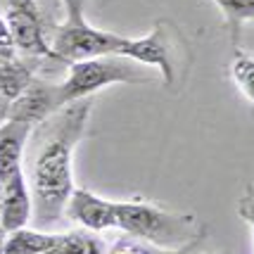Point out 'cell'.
Returning <instances> with one entry per match:
<instances>
[{
    "label": "cell",
    "mask_w": 254,
    "mask_h": 254,
    "mask_svg": "<svg viewBox=\"0 0 254 254\" xmlns=\"http://www.w3.org/2000/svg\"><path fill=\"white\" fill-rule=\"evenodd\" d=\"M93 112V95L74 100L64 105L53 117L41 122V143L36 145V155L29 171V190H31L33 216L41 228L55 226L64 214L66 199L71 195L74 176H71V157L74 147L83 138Z\"/></svg>",
    "instance_id": "1"
},
{
    "label": "cell",
    "mask_w": 254,
    "mask_h": 254,
    "mask_svg": "<svg viewBox=\"0 0 254 254\" xmlns=\"http://www.w3.org/2000/svg\"><path fill=\"white\" fill-rule=\"evenodd\" d=\"M117 228L157 250L178 252L195 243V219L188 214H171L145 202H114Z\"/></svg>",
    "instance_id": "2"
},
{
    "label": "cell",
    "mask_w": 254,
    "mask_h": 254,
    "mask_svg": "<svg viewBox=\"0 0 254 254\" xmlns=\"http://www.w3.org/2000/svg\"><path fill=\"white\" fill-rule=\"evenodd\" d=\"M131 62V60H128ZM122 55H107V57H93V60H81L71 62L66 78L60 83V95L62 102L69 105L74 100L90 98L100 88L110 83H145L150 76H145L135 64H128Z\"/></svg>",
    "instance_id": "3"
},
{
    "label": "cell",
    "mask_w": 254,
    "mask_h": 254,
    "mask_svg": "<svg viewBox=\"0 0 254 254\" xmlns=\"http://www.w3.org/2000/svg\"><path fill=\"white\" fill-rule=\"evenodd\" d=\"M124 43H126L124 36L95 29L86 19H78V22H66L64 19V24L57 29L50 48H53V53L60 62L71 64V62L93 60V57L119 55Z\"/></svg>",
    "instance_id": "4"
},
{
    "label": "cell",
    "mask_w": 254,
    "mask_h": 254,
    "mask_svg": "<svg viewBox=\"0 0 254 254\" xmlns=\"http://www.w3.org/2000/svg\"><path fill=\"white\" fill-rule=\"evenodd\" d=\"M174 26H169L164 19H159L152 33H147L143 38H126L122 53L119 55L138 62L145 66H157L162 71L166 86L174 83L176 78V66H174V38H171Z\"/></svg>",
    "instance_id": "5"
},
{
    "label": "cell",
    "mask_w": 254,
    "mask_h": 254,
    "mask_svg": "<svg viewBox=\"0 0 254 254\" xmlns=\"http://www.w3.org/2000/svg\"><path fill=\"white\" fill-rule=\"evenodd\" d=\"M62 107H64V102H62V95H60V83H50V81L33 76V81L26 86L22 95L10 102L7 119L38 126Z\"/></svg>",
    "instance_id": "6"
},
{
    "label": "cell",
    "mask_w": 254,
    "mask_h": 254,
    "mask_svg": "<svg viewBox=\"0 0 254 254\" xmlns=\"http://www.w3.org/2000/svg\"><path fill=\"white\" fill-rule=\"evenodd\" d=\"M64 214L74 223L83 226L86 231H110L117 228V214H114V202L105 197H98L95 192L86 188H74L66 199Z\"/></svg>",
    "instance_id": "7"
},
{
    "label": "cell",
    "mask_w": 254,
    "mask_h": 254,
    "mask_svg": "<svg viewBox=\"0 0 254 254\" xmlns=\"http://www.w3.org/2000/svg\"><path fill=\"white\" fill-rule=\"evenodd\" d=\"M5 22H7V29H10V36H12V41H14L17 50H22V53L33 55V57L57 60L53 48L48 45V41H45V36H43V24H41V14L38 12L7 7Z\"/></svg>",
    "instance_id": "8"
},
{
    "label": "cell",
    "mask_w": 254,
    "mask_h": 254,
    "mask_svg": "<svg viewBox=\"0 0 254 254\" xmlns=\"http://www.w3.org/2000/svg\"><path fill=\"white\" fill-rule=\"evenodd\" d=\"M33 216L31 190L24 171H17L2 183V202H0V226L7 233L26 228Z\"/></svg>",
    "instance_id": "9"
},
{
    "label": "cell",
    "mask_w": 254,
    "mask_h": 254,
    "mask_svg": "<svg viewBox=\"0 0 254 254\" xmlns=\"http://www.w3.org/2000/svg\"><path fill=\"white\" fill-rule=\"evenodd\" d=\"M31 124L26 122H7L0 126V183H5L17 171H22L24 147L31 135Z\"/></svg>",
    "instance_id": "10"
},
{
    "label": "cell",
    "mask_w": 254,
    "mask_h": 254,
    "mask_svg": "<svg viewBox=\"0 0 254 254\" xmlns=\"http://www.w3.org/2000/svg\"><path fill=\"white\" fill-rule=\"evenodd\" d=\"M57 240H60V233L17 228V231L7 233L5 254H45Z\"/></svg>",
    "instance_id": "11"
},
{
    "label": "cell",
    "mask_w": 254,
    "mask_h": 254,
    "mask_svg": "<svg viewBox=\"0 0 254 254\" xmlns=\"http://www.w3.org/2000/svg\"><path fill=\"white\" fill-rule=\"evenodd\" d=\"M31 81H33L31 69L24 64L19 57L0 62V90H2V95H7L10 100L19 98Z\"/></svg>",
    "instance_id": "12"
},
{
    "label": "cell",
    "mask_w": 254,
    "mask_h": 254,
    "mask_svg": "<svg viewBox=\"0 0 254 254\" xmlns=\"http://www.w3.org/2000/svg\"><path fill=\"white\" fill-rule=\"evenodd\" d=\"M45 254H105V245L86 231H71L60 233V240Z\"/></svg>",
    "instance_id": "13"
},
{
    "label": "cell",
    "mask_w": 254,
    "mask_h": 254,
    "mask_svg": "<svg viewBox=\"0 0 254 254\" xmlns=\"http://www.w3.org/2000/svg\"><path fill=\"white\" fill-rule=\"evenodd\" d=\"M219 10H221L223 19L228 24L233 36H238L240 26L245 22L254 19V0H211Z\"/></svg>",
    "instance_id": "14"
},
{
    "label": "cell",
    "mask_w": 254,
    "mask_h": 254,
    "mask_svg": "<svg viewBox=\"0 0 254 254\" xmlns=\"http://www.w3.org/2000/svg\"><path fill=\"white\" fill-rule=\"evenodd\" d=\"M231 78L245 100L254 105V57L247 53H235L231 62Z\"/></svg>",
    "instance_id": "15"
},
{
    "label": "cell",
    "mask_w": 254,
    "mask_h": 254,
    "mask_svg": "<svg viewBox=\"0 0 254 254\" xmlns=\"http://www.w3.org/2000/svg\"><path fill=\"white\" fill-rule=\"evenodd\" d=\"M238 214L247 226H250V233H252V245H254V186L245 190V195L238 202Z\"/></svg>",
    "instance_id": "16"
},
{
    "label": "cell",
    "mask_w": 254,
    "mask_h": 254,
    "mask_svg": "<svg viewBox=\"0 0 254 254\" xmlns=\"http://www.w3.org/2000/svg\"><path fill=\"white\" fill-rule=\"evenodd\" d=\"M107 254H159V252H157V247L143 243V240H138V243L135 240H122V243L114 245Z\"/></svg>",
    "instance_id": "17"
},
{
    "label": "cell",
    "mask_w": 254,
    "mask_h": 254,
    "mask_svg": "<svg viewBox=\"0 0 254 254\" xmlns=\"http://www.w3.org/2000/svg\"><path fill=\"white\" fill-rule=\"evenodd\" d=\"M12 57H17V48H14V41H12V36H10L5 17H0V62L12 60Z\"/></svg>",
    "instance_id": "18"
},
{
    "label": "cell",
    "mask_w": 254,
    "mask_h": 254,
    "mask_svg": "<svg viewBox=\"0 0 254 254\" xmlns=\"http://www.w3.org/2000/svg\"><path fill=\"white\" fill-rule=\"evenodd\" d=\"M66 12V22H78L83 19V10H86V0H62Z\"/></svg>",
    "instance_id": "19"
},
{
    "label": "cell",
    "mask_w": 254,
    "mask_h": 254,
    "mask_svg": "<svg viewBox=\"0 0 254 254\" xmlns=\"http://www.w3.org/2000/svg\"><path fill=\"white\" fill-rule=\"evenodd\" d=\"M7 5L14 10H29V12H38L36 0H7Z\"/></svg>",
    "instance_id": "20"
},
{
    "label": "cell",
    "mask_w": 254,
    "mask_h": 254,
    "mask_svg": "<svg viewBox=\"0 0 254 254\" xmlns=\"http://www.w3.org/2000/svg\"><path fill=\"white\" fill-rule=\"evenodd\" d=\"M10 102L12 100L7 95H2V90H0V126L7 122V114H10Z\"/></svg>",
    "instance_id": "21"
},
{
    "label": "cell",
    "mask_w": 254,
    "mask_h": 254,
    "mask_svg": "<svg viewBox=\"0 0 254 254\" xmlns=\"http://www.w3.org/2000/svg\"><path fill=\"white\" fill-rule=\"evenodd\" d=\"M5 240H7V231L0 226V254H5Z\"/></svg>",
    "instance_id": "22"
}]
</instances>
